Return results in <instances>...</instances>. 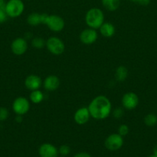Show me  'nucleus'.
<instances>
[{
	"mask_svg": "<svg viewBox=\"0 0 157 157\" xmlns=\"http://www.w3.org/2000/svg\"><path fill=\"white\" fill-rule=\"evenodd\" d=\"M88 109L92 118L95 120H104L110 114L112 104L106 96L99 95L91 101Z\"/></svg>",
	"mask_w": 157,
	"mask_h": 157,
	"instance_id": "1",
	"label": "nucleus"
},
{
	"mask_svg": "<svg viewBox=\"0 0 157 157\" xmlns=\"http://www.w3.org/2000/svg\"><path fill=\"white\" fill-rule=\"evenodd\" d=\"M85 19L89 28L93 29H99L104 23V13L99 8H92L86 12Z\"/></svg>",
	"mask_w": 157,
	"mask_h": 157,
	"instance_id": "2",
	"label": "nucleus"
},
{
	"mask_svg": "<svg viewBox=\"0 0 157 157\" xmlns=\"http://www.w3.org/2000/svg\"><path fill=\"white\" fill-rule=\"evenodd\" d=\"M25 5L22 0H9L5 6V11L8 17L17 18L23 13Z\"/></svg>",
	"mask_w": 157,
	"mask_h": 157,
	"instance_id": "3",
	"label": "nucleus"
},
{
	"mask_svg": "<svg viewBox=\"0 0 157 157\" xmlns=\"http://www.w3.org/2000/svg\"><path fill=\"white\" fill-rule=\"evenodd\" d=\"M44 25L54 32H59L64 29L65 21L62 17L57 15H47L45 19Z\"/></svg>",
	"mask_w": 157,
	"mask_h": 157,
	"instance_id": "4",
	"label": "nucleus"
},
{
	"mask_svg": "<svg viewBox=\"0 0 157 157\" xmlns=\"http://www.w3.org/2000/svg\"><path fill=\"white\" fill-rule=\"evenodd\" d=\"M46 47L50 53L54 55H60L64 52L65 44L60 38L51 37L46 41Z\"/></svg>",
	"mask_w": 157,
	"mask_h": 157,
	"instance_id": "5",
	"label": "nucleus"
},
{
	"mask_svg": "<svg viewBox=\"0 0 157 157\" xmlns=\"http://www.w3.org/2000/svg\"><path fill=\"white\" fill-rule=\"evenodd\" d=\"M30 109V104L28 99L23 97L15 98L12 103V110L16 115H25Z\"/></svg>",
	"mask_w": 157,
	"mask_h": 157,
	"instance_id": "6",
	"label": "nucleus"
},
{
	"mask_svg": "<svg viewBox=\"0 0 157 157\" xmlns=\"http://www.w3.org/2000/svg\"><path fill=\"white\" fill-rule=\"evenodd\" d=\"M106 149L110 151H116L123 146V138L119 133H112L109 135L105 140Z\"/></svg>",
	"mask_w": 157,
	"mask_h": 157,
	"instance_id": "7",
	"label": "nucleus"
},
{
	"mask_svg": "<svg viewBox=\"0 0 157 157\" xmlns=\"http://www.w3.org/2000/svg\"><path fill=\"white\" fill-rule=\"evenodd\" d=\"M122 104L124 108L129 110H133L139 104L138 96L133 92H128L123 95L122 98Z\"/></svg>",
	"mask_w": 157,
	"mask_h": 157,
	"instance_id": "8",
	"label": "nucleus"
},
{
	"mask_svg": "<svg viewBox=\"0 0 157 157\" xmlns=\"http://www.w3.org/2000/svg\"><path fill=\"white\" fill-rule=\"evenodd\" d=\"M28 48L27 41L23 38H17L12 41L11 44V50L15 55H22L26 53Z\"/></svg>",
	"mask_w": 157,
	"mask_h": 157,
	"instance_id": "9",
	"label": "nucleus"
},
{
	"mask_svg": "<svg viewBox=\"0 0 157 157\" xmlns=\"http://www.w3.org/2000/svg\"><path fill=\"white\" fill-rule=\"evenodd\" d=\"M80 41L82 43L85 44H92L96 41L97 38H98V34L95 29H84L83 32H81L79 35Z\"/></svg>",
	"mask_w": 157,
	"mask_h": 157,
	"instance_id": "10",
	"label": "nucleus"
},
{
	"mask_svg": "<svg viewBox=\"0 0 157 157\" xmlns=\"http://www.w3.org/2000/svg\"><path fill=\"white\" fill-rule=\"evenodd\" d=\"M40 157H58V150L56 147L51 144H43L38 149Z\"/></svg>",
	"mask_w": 157,
	"mask_h": 157,
	"instance_id": "11",
	"label": "nucleus"
},
{
	"mask_svg": "<svg viewBox=\"0 0 157 157\" xmlns=\"http://www.w3.org/2000/svg\"><path fill=\"white\" fill-rule=\"evenodd\" d=\"M90 117L88 107H81L75 111L74 114V121L78 125H83L89 121Z\"/></svg>",
	"mask_w": 157,
	"mask_h": 157,
	"instance_id": "12",
	"label": "nucleus"
},
{
	"mask_svg": "<svg viewBox=\"0 0 157 157\" xmlns=\"http://www.w3.org/2000/svg\"><path fill=\"white\" fill-rule=\"evenodd\" d=\"M25 85H26V88L31 91L38 90L42 86L41 78L35 75H29L25 80Z\"/></svg>",
	"mask_w": 157,
	"mask_h": 157,
	"instance_id": "13",
	"label": "nucleus"
},
{
	"mask_svg": "<svg viewBox=\"0 0 157 157\" xmlns=\"http://www.w3.org/2000/svg\"><path fill=\"white\" fill-rule=\"evenodd\" d=\"M60 85V81L58 78L55 75H49L46 77L43 82V86L46 90L54 91L57 90Z\"/></svg>",
	"mask_w": 157,
	"mask_h": 157,
	"instance_id": "14",
	"label": "nucleus"
},
{
	"mask_svg": "<svg viewBox=\"0 0 157 157\" xmlns=\"http://www.w3.org/2000/svg\"><path fill=\"white\" fill-rule=\"evenodd\" d=\"M46 15L47 14H39L33 12L27 17L28 24L32 26H37L40 24H44Z\"/></svg>",
	"mask_w": 157,
	"mask_h": 157,
	"instance_id": "15",
	"label": "nucleus"
},
{
	"mask_svg": "<svg viewBox=\"0 0 157 157\" xmlns=\"http://www.w3.org/2000/svg\"><path fill=\"white\" fill-rule=\"evenodd\" d=\"M100 33L106 38H111L115 35V26L109 22H104L99 28Z\"/></svg>",
	"mask_w": 157,
	"mask_h": 157,
	"instance_id": "16",
	"label": "nucleus"
},
{
	"mask_svg": "<svg viewBox=\"0 0 157 157\" xmlns=\"http://www.w3.org/2000/svg\"><path fill=\"white\" fill-rule=\"evenodd\" d=\"M102 4L107 10L113 12L119 7L120 0H102Z\"/></svg>",
	"mask_w": 157,
	"mask_h": 157,
	"instance_id": "17",
	"label": "nucleus"
},
{
	"mask_svg": "<svg viewBox=\"0 0 157 157\" xmlns=\"http://www.w3.org/2000/svg\"><path fill=\"white\" fill-rule=\"evenodd\" d=\"M115 78L118 81H123L128 76V70L125 66H119L115 71Z\"/></svg>",
	"mask_w": 157,
	"mask_h": 157,
	"instance_id": "18",
	"label": "nucleus"
},
{
	"mask_svg": "<svg viewBox=\"0 0 157 157\" xmlns=\"http://www.w3.org/2000/svg\"><path fill=\"white\" fill-rule=\"evenodd\" d=\"M30 101L34 104H39L44 99V94L39 90H32L30 94Z\"/></svg>",
	"mask_w": 157,
	"mask_h": 157,
	"instance_id": "19",
	"label": "nucleus"
},
{
	"mask_svg": "<svg viewBox=\"0 0 157 157\" xmlns=\"http://www.w3.org/2000/svg\"><path fill=\"white\" fill-rule=\"evenodd\" d=\"M144 124L148 127H154L157 124V116L155 113H149L144 117Z\"/></svg>",
	"mask_w": 157,
	"mask_h": 157,
	"instance_id": "20",
	"label": "nucleus"
},
{
	"mask_svg": "<svg viewBox=\"0 0 157 157\" xmlns=\"http://www.w3.org/2000/svg\"><path fill=\"white\" fill-rule=\"evenodd\" d=\"M46 41H45L42 38L40 37H36L32 40V47L36 49H41L46 46Z\"/></svg>",
	"mask_w": 157,
	"mask_h": 157,
	"instance_id": "21",
	"label": "nucleus"
},
{
	"mask_svg": "<svg viewBox=\"0 0 157 157\" xmlns=\"http://www.w3.org/2000/svg\"><path fill=\"white\" fill-rule=\"evenodd\" d=\"M58 153L62 155V156H66L70 153L71 149L68 145H62L58 148Z\"/></svg>",
	"mask_w": 157,
	"mask_h": 157,
	"instance_id": "22",
	"label": "nucleus"
},
{
	"mask_svg": "<svg viewBox=\"0 0 157 157\" xmlns=\"http://www.w3.org/2000/svg\"><path fill=\"white\" fill-rule=\"evenodd\" d=\"M129 127H128L127 125H126V124H122V125H120L119 127L118 133L119 135H121L123 137V136H126V135L129 133Z\"/></svg>",
	"mask_w": 157,
	"mask_h": 157,
	"instance_id": "23",
	"label": "nucleus"
},
{
	"mask_svg": "<svg viewBox=\"0 0 157 157\" xmlns=\"http://www.w3.org/2000/svg\"><path fill=\"white\" fill-rule=\"evenodd\" d=\"M9 117V110L6 107H0V121H5Z\"/></svg>",
	"mask_w": 157,
	"mask_h": 157,
	"instance_id": "24",
	"label": "nucleus"
},
{
	"mask_svg": "<svg viewBox=\"0 0 157 157\" xmlns=\"http://www.w3.org/2000/svg\"><path fill=\"white\" fill-rule=\"evenodd\" d=\"M8 18V15L5 11V8H1L0 9V24L6 22Z\"/></svg>",
	"mask_w": 157,
	"mask_h": 157,
	"instance_id": "25",
	"label": "nucleus"
},
{
	"mask_svg": "<svg viewBox=\"0 0 157 157\" xmlns=\"http://www.w3.org/2000/svg\"><path fill=\"white\" fill-rule=\"evenodd\" d=\"M123 113H124V112H123V109L121 107H118L113 111V117L115 118L119 119V118H121L123 116Z\"/></svg>",
	"mask_w": 157,
	"mask_h": 157,
	"instance_id": "26",
	"label": "nucleus"
},
{
	"mask_svg": "<svg viewBox=\"0 0 157 157\" xmlns=\"http://www.w3.org/2000/svg\"><path fill=\"white\" fill-rule=\"evenodd\" d=\"M132 1L141 6H148L150 3L151 0H132Z\"/></svg>",
	"mask_w": 157,
	"mask_h": 157,
	"instance_id": "27",
	"label": "nucleus"
},
{
	"mask_svg": "<svg viewBox=\"0 0 157 157\" xmlns=\"http://www.w3.org/2000/svg\"><path fill=\"white\" fill-rule=\"evenodd\" d=\"M74 157H92L89 153H86V152H80V153H76L74 156Z\"/></svg>",
	"mask_w": 157,
	"mask_h": 157,
	"instance_id": "28",
	"label": "nucleus"
},
{
	"mask_svg": "<svg viewBox=\"0 0 157 157\" xmlns=\"http://www.w3.org/2000/svg\"><path fill=\"white\" fill-rule=\"evenodd\" d=\"M22 121V115H17L16 117H15V121L18 123H21Z\"/></svg>",
	"mask_w": 157,
	"mask_h": 157,
	"instance_id": "29",
	"label": "nucleus"
},
{
	"mask_svg": "<svg viewBox=\"0 0 157 157\" xmlns=\"http://www.w3.org/2000/svg\"><path fill=\"white\" fill-rule=\"evenodd\" d=\"M5 6H6V2H5V0H0V9L1 8H5Z\"/></svg>",
	"mask_w": 157,
	"mask_h": 157,
	"instance_id": "30",
	"label": "nucleus"
},
{
	"mask_svg": "<svg viewBox=\"0 0 157 157\" xmlns=\"http://www.w3.org/2000/svg\"><path fill=\"white\" fill-rule=\"evenodd\" d=\"M153 154L155 155V156H157V145H155V147H154V149H153Z\"/></svg>",
	"mask_w": 157,
	"mask_h": 157,
	"instance_id": "31",
	"label": "nucleus"
},
{
	"mask_svg": "<svg viewBox=\"0 0 157 157\" xmlns=\"http://www.w3.org/2000/svg\"><path fill=\"white\" fill-rule=\"evenodd\" d=\"M149 157H157V156H155V155H154V154H152V155H151V156H149Z\"/></svg>",
	"mask_w": 157,
	"mask_h": 157,
	"instance_id": "32",
	"label": "nucleus"
},
{
	"mask_svg": "<svg viewBox=\"0 0 157 157\" xmlns=\"http://www.w3.org/2000/svg\"><path fill=\"white\" fill-rule=\"evenodd\" d=\"M61 157H65V156H61Z\"/></svg>",
	"mask_w": 157,
	"mask_h": 157,
	"instance_id": "33",
	"label": "nucleus"
}]
</instances>
